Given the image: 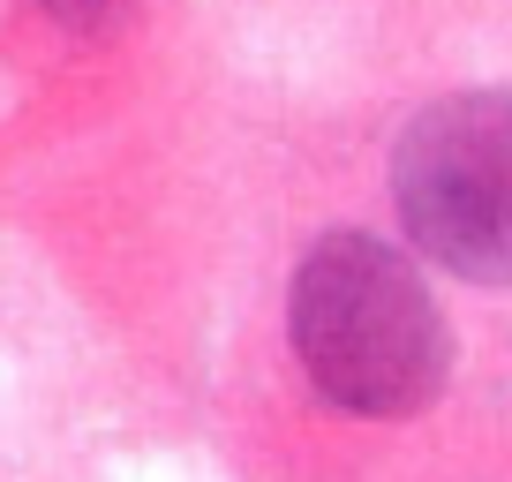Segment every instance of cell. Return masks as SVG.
<instances>
[{"label": "cell", "mask_w": 512, "mask_h": 482, "mask_svg": "<svg viewBox=\"0 0 512 482\" xmlns=\"http://www.w3.org/2000/svg\"><path fill=\"white\" fill-rule=\"evenodd\" d=\"M294 347L317 392L354 415H415L452 370V332L430 287L384 241L332 234L294 279Z\"/></svg>", "instance_id": "1"}, {"label": "cell", "mask_w": 512, "mask_h": 482, "mask_svg": "<svg viewBox=\"0 0 512 482\" xmlns=\"http://www.w3.org/2000/svg\"><path fill=\"white\" fill-rule=\"evenodd\" d=\"M400 211L430 257L512 279V98H452L400 144Z\"/></svg>", "instance_id": "2"}]
</instances>
